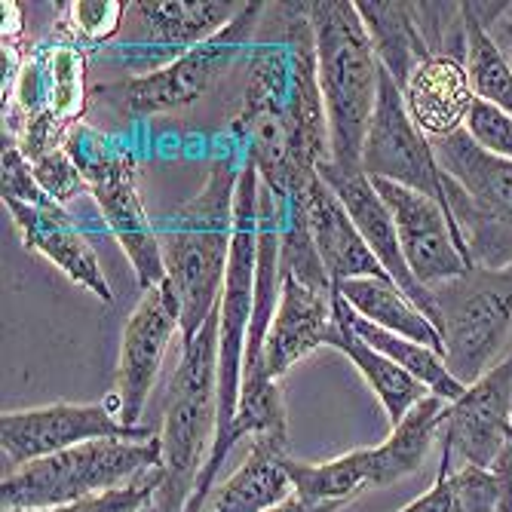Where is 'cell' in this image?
I'll use <instances>...</instances> for the list:
<instances>
[{
	"instance_id": "cell-18",
	"label": "cell",
	"mask_w": 512,
	"mask_h": 512,
	"mask_svg": "<svg viewBox=\"0 0 512 512\" xmlns=\"http://www.w3.org/2000/svg\"><path fill=\"white\" fill-rule=\"evenodd\" d=\"M319 178L329 184V188L338 194V200L344 203L347 215L353 218L356 230L362 234L365 246L371 249V255L378 258V264L384 267V273L393 279V283L427 313V319L436 325V304H433V292L427 286H421L414 279V273L405 264L402 255V243H399V230L384 206V200L378 197L375 184L362 169H341L335 163H322L319 166Z\"/></svg>"
},
{
	"instance_id": "cell-4",
	"label": "cell",
	"mask_w": 512,
	"mask_h": 512,
	"mask_svg": "<svg viewBox=\"0 0 512 512\" xmlns=\"http://www.w3.org/2000/svg\"><path fill=\"white\" fill-rule=\"evenodd\" d=\"M218 421V310L206 319L194 341L181 347L163 402V482L154 503L163 512H181L212 451Z\"/></svg>"
},
{
	"instance_id": "cell-2",
	"label": "cell",
	"mask_w": 512,
	"mask_h": 512,
	"mask_svg": "<svg viewBox=\"0 0 512 512\" xmlns=\"http://www.w3.org/2000/svg\"><path fill=\"white\" fill-rule=\"evenodd\" d=\"M240 169L243 157H218L209 166L203 188L188 203L154 221L166 286L181 310V347L197 338L206 319L218 310L224 292L237 221Z\"/></svg>"
},
{
	"instance_id": "cell-27",
	"label": "cell",
	"mask_w": 512,
	"mask_h": 512,
	"mask_svg": "<svg viewBox=\"0 0 512 512\" xmlns=\"http://www.w3.org/2000/svg\"><path fill=\"white\" fill-rule=\"evenodd\" d=\"M329 347L344 353L356 371L362 375V381L368 384V390L375 393V399L381 402L387 421H390V430L402 424V417L421 402L424 396H430V390L424 384H417L405 368H399L393 359H387L384 353H378L375 347H368L350 325L347 319L338 313L335 319V329L329 335Z\"/></svg>"
},
{
	"instance_id": "cell-31",
	"label": "cell",
	"mask_w": 512,
	"mask_h": 512,
	"mask_svg": "<svg viewBox=\"0 0 512 512\" xmlns=\"http://www.w3.org/2000/svg\"><path fill=\"white\" fill-rule=\"evenodd\" d=\"M129 4L120 0H74L62 10V37L83 46V50H96V46L114 43L126 25Z\"/></svg>"
},
{
	"instance_id": "cell-11",
	"label": "cell",
	"mask_w": 512,
	"mask_h": 512,
	"mask_svg": "<svg viewBox=\"0 0 512 512\" xmlns=\"http://www.w3.org/2000/svg\"><path fill=\"white\" fill-rule=\"evenodd\" d=\"M359 169L368 178H384L417 194H427L448 212V175L436 160L433 142L408 117L402 89L390 80L384 68H381L378 105L368 126Z\"/></svg>"
},
{
	"instance_id": "cell-37",
	"label": "cell",
	"mask_w": 512,
	"mask_h": 512,
	"mask_svg": "<svg viewBox=\"0 0 512 512\" xmlns=\"http://www.w3.org/2000/svg\"><path fill=\"white\" fill-rule=\"evenodd\" d=\"M509 353H512V350H509Z\"/></svg>"
},
{
	"instance_id": "cell-36",
	"label": "cell",
	"mask_w": 512,
	"mask_h": 512,
	"mask_svg": "<svg viewBox=\"0 0 512 512\" xmlns=\"http://www.w3.org/2000/svg\"><path fill=\"white\" fill-rule=\"evenodd\" d=\"M509 442H512V411H509Z\"/></svg>"
},
{
	"instance_id": "cell-24",
	"label": "cell",
	"mask_w": 512,
	"mask_h": 512,
	"mask_svg": "<svg viewBox=\"0 0 512 512\" xmlns=\"http://www.w3.org/2000/svg\"><path fill=\"white\" fill-rule=\"evenodd\" d=\"M445 411L448 402L430 393L402 417V424L393 427L381 445L368 448V485L384 488L421 470L442 433Z\"/></svg>"
},
{
	"instance_id": "cell-10",
	"label": "cell",
	"mask_w": 512,
	"mask_h": 512,
	"mask_svg": "<svg viewBox=\"0 0 512 512\" xmlns=\"http://www.w3.org/2000/svg\"><path fill=\"white\" fill-rule=\"evenodd\" d=\"M148 427H123L108 402H56L43 408L4 411L0 414V454H4V476L16 473L25 463L50 457L86 442L102 439H154Z\"/></svg>"
},
{
	"instance_id": "cell-32",
	"label": "cell",
	"mask_w": 512,
	"mask_h": 512,
	"mask_svg": "<svg viewBox=\"0 0 512 512\" xmlns=\"http://www.w3.org/2000/svg\"><path fill=\"white\" fill-rule=\"evenodd\" d=\"M163 482V470L145 476L132 482L129 488H120V491H111V494H102V497H92V500H83V503H74V506H59V509H16V512H145L148 503L154 500L157 488Z\"/></svg>"
},
{
	"instance_id": "cell-16",
	"label": "cell",
	"mask_w": 512,
	"mask_h": 512,
	"mask_svg": "<svg viewBox=\"0 0 512 512\" xmlns=\"http://www.w3.org/2000/svg\"><path fill=\"white\" fill-rule=\"evenodd\" d=\"M371 184L399 230L405 264L417 283L436 289L470 270L451 215L433 197L384 178H371Z\"/></svg>"
},
{
	"instance_id": "cell-22",
	"label": "cell",
	"mask_w": 512,
	"mask_h": 512,
	"mask_svg": "<svg viewBox=\"0 0 512 512\" xmlns=\"http://www.w3.org/2000/svg\"><path fill=\"white\" fill-rule=\"evenodd\" d=\"M304 218H307V230L316 246V255L335 286L350 283V279H365V276H387L378 258L365 246L362 234L356 230L338 194L319 175L304 197Z\"/></svg>"
},
{
	"instance_id": "cell-33",
	"label": "cell",
	"mask_w": 512,
	"mask_h": 512,
	"mask_svg": "<svg viewBox=\"0 0 512 512\" xmlns=\"http://www.w3.org/2000/svg\"><path fill=\"white\" fill-rule=\"evenodd\" d=\"M476 13H479L485 31L491 34L494 46L500 50V56H503L506 65L512 68V4H494L491 13H485V7L476 4Z\"/></svg>"
},
{
	"instance_id": "cell-6",
	"label": "cell",
	"mask_w": 512,
	"mask_h": 512,
	"mask_svg": "<svg viewBox=\"0 0 512 512\" xmlns=\"http://www.w3.org/2000/svg\"><path fill=\"white\" fill-rule=\"evenodd\" d=\"M264 13H267V4H261V0L243 4L237 19L212 40L181 53L178 59H172L169 65L157 71L132 74L126 80L96 86L92 89V102L108 108L114 117L126 123L175 114L181 108L197 105L221 83L224 74H230L237 65L246 62Z\"/></svg>"
},
{
	"instance_id": "cell-34",
	"label": "cell",
	"mask_w": 512,
	"mask_h": 512,
	"mask_svg": "<svg viewBox=\"0 0 512 512\" xmlns=\"http://www.w3.org/2000/svg\"><path fill=\"white\" fill-rule=\"evenodd\" d=\"M344 503H313V500H304L301 494H289L283 503L270 506L267 512H338Z\"/></svg>"
},
{
	"instance_id": "cell-9",
	"label": "cell",
	"mask_w": 512,
	"mask_h": 512,
	"mask_svg": "<svg viewBox=\"0 0 512 512\" xmlns=\"http://www.w3.org/2000/svg\"><path fill=\"white\" fill-rule=\"evenodd\" d=\"M430 292L445 365L470 387L503 359L500 350L512 332V264L470 267Z\"/></svg>"
},
{
	"instance_id": "cell-15",
	"label": "cell",
	"mask_w": 512,
	"mask_h": 512,
	"mask_svg": "<svg viewBox=\"0 0 512 512\" xmlns=\"http://www.w3.org/2000/svg\"><path fill=\"white\" fill-rule=\"evenodd\" d=\"M243 4L224 0H135L126 10L129 40L120 46L123 65L145 62V71H157L181 53L212 40L237 19Z\"/></svg>"
},
{
	"instance_id": "cell-3",
	"label": "cell",
	"mask_w": 512,
	"mask_h": 512,
	"mask_svg": "<svg viewBox=\"0 0 512 512\" xmlns=\"http://www.w3.org/2000/svg\"><path fill=\"white\" fill-rule=\"evenodd\" d=\"M316 74L329 120V148L341 169H359L381 92V62L350 0H310Z\"/></svg>"
},
{
	"instance_id": "cell-8",
	"label": "cell",
	"mask_w": 512,
	"mask_h": 512,
	"mask_svg": "<svg viewBox=\"0 0 512 512\" xmlns=\"http://www.w3.org/2000/svg\"><path fill=\"white\" fill-rule=\"evenodd\" d=\"M68 154L86 181L89 197L96 200L105 227L126 252L142 292L166 283L157 224L138 188V157L86 123L68 132Z\"/></svg>"
},
{
	"instance_id": "cell-28",
	"label": "cell",
	"mask_w": 512,
	"mask_h": 512,
	"mask_svg": "<svg viewBox=\"0 0 512 512\" xmlns=\"http://www.w3.org/2000/svg\"><path fill=\"white\" fill-rule=\"evenodd\" d=\"M338 313L347 319V325H350V329H353L368 347H375L378 353H384L387 359H393L399 368H405L408 375H411L417 384H424L433 396H439V399H445V402L451 405V402H457L463 393H467V384H460V381L451 375L448 365H445V356L436 353L433 347L417 344V341L402 338V335H393V332H384V329H378V325L365 322L359 313L350 310V304H347L341 295H338Z\"/></svg>"
},
{
	"instance_id": "cell-30",
	"label": "cell",
	"mask_w": 512,
	"mask_h": 512,
	"mask_svg": "<svg viewBox=\"0 0 512 512\" xmlns=\"http://www.w3.org/2000/svg\"><path fill=\"white\" fill-rule=\"evenodd\" d=\"M463 25H467V65L473 77L476 99L503 111L512 120V68L500 56L491 34L485 31L476 4H460Z\"/></svg>"
},
{
	"instance_id": "cell-1",
	"label": "cell",
	"mask_w": 512,
	"mask_h": 512,
	"mask_svg": "<svg viewBox=\"0 0 512 512\" xmlns=\"http://www.w3.org/2000/svg\"><path fill=\"white\" fill-rule=\"evenodd\" d=\"M276 25L273 37L249 46L230 132L246 145L243 157L252 160L264 188L279 203H292L307 197L332 148L307 4H276Z\"/></svg>"
},
{
	"instance_id": "cell-20",
	"label": "cell",
	"mask_w": 512,
	"mask_h": 512,
	"mask_svg": "<svg viewBox=\"0 0 512 512\" xmlns=\"http://www.w3.org/2000/svg\"><path fill=\"white\" fill-rule=\"evenodd\" d=\"M22 243L56 264L74 286L96 295L102 304H114V292L108 286V276L99 264L96 249L89 246L86 234L80 230L77 218L68 206L46 197L40 203H7Z\"/></svg>"
},
{
	"instance_id": "cell-17",
	"label": "cell",
	"mask_w": 512,
	"mask_h": 512,
	"mask_svg": "<svg viewBox=\"0 0 512 512\" xmlns=\"http://www.w3.org/2000/svg\"><path fill=\"white\" fill-rule=\"evenodd\" d=\"M512 411V353H506L491 371L467 387L457 402L448 405L439 433L442 457L470 467H497V460L512 448L509 442Z\"/></svg>"
},
{
	"instance_id": "cell-19",
	"label": "cell",
	"mask_w": 512,
	"mask_h": 512,
	"mask_svg": "<svg viewBox=\"0 0 512 512\" xmlns=\"http://www.w3.org/2000/svg\"><path fill=\"white\" fill-rule=\"evenodd\" d=\"M402 102L414 126L430 142H442V138L467 129L473 105L479 102L467 65V50H433L408 74L402 86Z\"/></svg>"
},
{
	"instance_id": "cell-35",
	"label": "cell",
	"mask_w": 512,
	"mask_h": 512,
	"mask_svg": "<svg viewBox=\"0 0 512 512\" xmlns=\"http://www.w3.org/2000/svg\"><path fill=\"white\" fill-rule=\"evenodd\" d=\"M25 16L19 4H4V43H22Z\"/></svg>"
},
{
	"instance_id": "cell-23",
	"label": "cell",
	"mask_w": 512,
	"mask_h": 512,
	"mask_svg": "<svg viewBox=\"0 0 512 512\" xmlns=\"http://www.w3.org/2000/svg\"><path fill=\"white\" fill-rule=\"evenodd\" d=\"M356 10L368 31L371 50H375L381 68L402 89L408 74L421 65L433 46L424 34L417 4H393V0H356Z\"/></svg>"
},
{
	"instance_id": "cell-5",
	"label": "cell",
	"mask_w": 512,
	"mask_h": 512,
	"mask_svg": "<svg viewBox=\"0 0 512 512\" xmlns=\"http://www.w3.org/2000/svg\"><path fill=\"white\" fill-rule=\"evenodd\" d=\"M163 470L160 436L154 439H102L25 463L0 482V506L59 509L102 497Z\"/></svg>"
},
{
	"instance_id": "cell-25",
	"label": "cell",
	"mask_w": 512,
	"mask_h": 512,
	"mask_svg": "<svg viewBox=\"0 0 512 512\" xmlns=\"http://www.w3.org/2000/svg\"><path fill=\"white\" fill-rule=\"evenodd\" d=\"M512 482V448L497 460V467H470L439 457V476L427 494L411 500L399 512H494L503 491Z\"/></svg>"
},
{
	"instance_id": "cell-12",
	"label": "cell",
	"mask_w": 512,
	"mask_h": 512,
	"mask_svg": "<svg viewBox=\"0 0 512 512\" xmlns=\"http://www.w3.org/2000/svg\"><path fill=\"white\" fill-rule=\"evenodd\" d=\"M181 335V310L166 283L145 289L142 301L123 325L117 387L108 396L123 427H142V411L157 384L163 356L172 338Z\"/></svg>"
},
{
	"instance_id": "cell-13",
	"label": "cell",
	"mask_w": 512,
	"mask_h": 512,
	"mask_svg": "<svg viewBox=\"0 0 512 512\" xmlns=\"http://www.w3.org/2000/svg\"><path fill=\"white\" fill-rule=\"evenodd\" d=\"M283 289L264 341V371L279 381L286 371L313 350L329 347L338 319V286L325 270H295L279 264Z\"/></svg>"
},
{
	"instance_id": "cell-29",
	"label": "cell",
	"mask_w": 512,
	"mask_h": 512,
	"mask_svg": "<svg viewBox=\"0 0 512 512\" xmlns=\"http://www.w3.org/2000/svg\"><path fill=\"white\" fill-rule=\"evenodd\" d=\"M289 479L295 494L313 503H347L368 485V448H353L325 463L289 457Z\"/></svg>"
},
{
	"instance_id": "cell-14",
	"label": "cell",
	"mask_w": 512,
	"mask_h": 512,
	"mask_svg": "<svg viewBox=\"0 0 512 512\" xmlns=\"http://www.w3.org/2000/svg\"><path fill=\"white\" fill-rule=\"evenodd\" d=\"M86 50L68 37H50L34 46L16 86L4 96V132L46 114L65 126L83 123L86 111Z\"/></svg>"
},
{
	"instance_id": "cell-7",
	"label": "cell",
	"mask_w": 512,
	"mask_h": 512,
	"mask_svg": "<svg viewBox=\"0 0 512 512\" xmlns=\"http://www.w3.org/2000/svg\"><path fill=\"white\" fill-rule=\"evenodd\" d=\"M448 175V212L470 267L512 264V160L479 148L467 129L433 142Z\"/></svg>"
},
{
	"instance_id": "cell-26",
	"label": "cell",
	"mask_w": 512,
	"mask_h": 512,
	"mask_svg": "<svg viewBox=\"0 0 512 512\" xmlns=\"http://www.w3.org/2000/svg\"><path fill=\"white\" fill-rule=\"evenodd\" d=\"M338 295L350 304L353 313H359L365 322L378 325L384 332L411 338L417 344H427L436 353H442L439 329L427 319V313L417 307L390 276H365L350 279L338 286Z\"/></svg>"
},
{
	"instance_id": "cell-21",
	"label": "cell",
	"mask_w": 512,
	"mask_h": 512,
	"mask_svg": "<svg viewBox=\"0 0 512 512\" xmlns=\"http://www.w3.org/2000/svg\"><path fill=\"white\" fill-rule=\"evenodd\" d=\"M289 430L252 436L249 454L224 482H215L203 512H267L295 494L289 479Z\"/></svg>"
}]
</instances>
